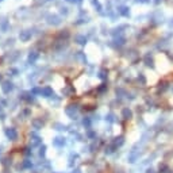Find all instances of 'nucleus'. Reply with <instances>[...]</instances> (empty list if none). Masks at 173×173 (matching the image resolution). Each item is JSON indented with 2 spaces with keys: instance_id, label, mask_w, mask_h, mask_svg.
I'll return each instance as SVG.
<instances>
[{
  "instance_id": "nucleus-16",
  "label": "nucleus",
  "mask_w": 173,
  "mask_h": 173,
  "mask_svg": "<svg viewBox=\"0 0 173 173\" xmlns=\"http://www.w3.org/2000/svg\"><path fill=\"white\" fill-rule=\"evenodd\" d=\"M118 12H119L120 15H123V16H127V15H129V8L124 7V6H122V7L118 8Z\"/></svg>"
},
{
  "instance_id": "nucleus-12",
  "label": "nucleus",
  "mask_w": 173,
  "mask_h": 173,
  "mask_svg": "<svg viewBox=\"0 0 173 173\" xmlns=\"http://www.w3.org/2000/svg\"><path fill=\"white\" fill-rule=\"evenodd\" d=\"M123 142H124V138L123 137H116V138H115V141L112 142V146H115V147L122 146V145H123Z\"/></svg>"
},
{
  "instance_id": "nucleus-8",
  "label": "nucleus",
  "mask_w": 173,
  "mask_h": 173,
  "mask_svg": "<svg viewBox=\"0 0 173 173\" xmlns=\"http://www.w3.org/2000/svg\"><path fill=\"white\" fill-rule=\"evenodd\" d=\"M41 95H42V96H45V97H54V96H56V95H54L53 88H50V87H45V88H42Z\"/></svg>"
},
{
  "instance_id": "nucleus-30",
  "label": "nucleus",
  "mask_w": 173,
  "mask_h": 173,
  "mask_svg": "<svg viewBox=\"0 0 173 173\" xmlns=\"http://www.w3.org/2000/svg\"><path fill=\"white\" fill-rule=\"evenodd\" d=\"M147 173H153V170H152V169H150V170H147Z\"/></svg>"
},
{
  "instance_id": "nucleus-32",
  "label": "nucleus",
  "mask_w": 173,
  "mask_h": 173,
  "mask_svg": "<svg viewBox=\"0 0 173 173\" xmlns=\"http://www.w3.org/2000/svg\"><path fill=\"white\" fill-rule=\"evenodd\" d=\"M0 1H3V0H0Z\"/></svg>"
},
{
  "instance_id": "nucleus-27",
  "label": "nucleus",
  "mask_w": 173,
  "mask_h": 173,
  "mask_svg": "<svg viewBox=\"0 0 173 173\" xmlns=\"http://www.w3.org/2000/svg\"><path fill=\"white\" fill-rule=\"evenodd\" d=\"M24 150H26V152H24V154H26V155H30V154H31V152H30L29 147H27V149H24Z\"/></svg>"
},
{
  "instance_id": "nucleus-5",
  "label": "nucleus",
  "mask_w": 173,
  "mask_h": 173,
  "mask_svg": "<svg viewBox=\"0 0 173 173\" xmlns=\"http://www.w3.org/2000/svg\"><path fill=\"white\" fill-rule=\"evenodd\" d=\"M1 91H3V93L8 95L10 92L14 91V84L11 81H3V84H1Z\"/></svg>"
},
{
  "instance_id": "nucleus-25",
  "label": "nucleus",
  "mask_w": 173,
  "mask_h": 173,
  "mask_svg": "<svg viewBox=\"0 0 173 173\" xmlns=\"http://www.w3.org/2000/svg\"><path fill=\"white\" fill-rule=\"evenodd\" d=\"M107 74H106V71H102L100 72V79H106Z\"/></svg>"
},
{
  "instance_id": "nucleus-20",
  "label": "nucleus",
  "mask_w": 173,
  "mask_h": 173,
  "mask_svg": "<svg viewBox=\"0 0 173 173\" xmlns=\"http://www.w3.org/2000/svg\"><path fill=\"white\" fill-rule=\"evenodd\" d=\"M45 154H46V146L42 145V146L39 147V155H41V157H45Z\"/></svg>"
},
{
  "instance_id": "nucleus-6",
  "label": "nucleus",
  "mask_w": 173,
  "mask_h": 173,
  "mask_svg": "<svg viewBox=\"0 0 173 173\" xmlns=\"http://www.w3.org/2000/svg\"><path fill=\"white\" fill-rule=\"evenodd\" d=\"M139 154H141V152L139 150H131V152L129 153V157H127V160H129V162H131V164H134L135 161H137L138 158H139Z\"/></svg>"
},
{
  "instance_id": "nucleus-19",
  "label": "nucleus",
  "mask_w": 173,
  "mask_h": 173,
  "mask_svg": "<svg viewBox=\"0 0 173 173\" xmlns=\"http://www.w3.org/2000/svg\"><path fill=\"white\" fill-rule=\"evenodd\" d=\"M145 62H146L147 66H153V58L149 56V54H147V56L145 57Z\"/></svg>"
},
{
  "instance_id": "nucleus-21",
  "label": "nucleus",
  "mask_w": 173,
  "mask_h": 173,
  "mask_svg": "<svg viewBox=\"0 0 173 173\" xmlns=\"http://www.w3.org/2000/svg\"><path fill=\"white\" fill-rule=\"evenodd\" d=\"M31 166H32V162L29 161V160H26V161L23 162V168H27V169H30Z\"/></svg>"
},
{
  "instance_id": "nucleus-17",
  "label": "nucleus",
  "mask_w": 173,
  "mask_h": 173,
  "mask_svg": "<svg viewBox=\"0 0 173 173\" xmlns=\"http://www.w3.org/2000/svg\"><path fill=\"white\" fill-rule=\"evenodd\" d=\"M53 127L56 130H58V131H64V130H66V126H65V124H62V123H54Z\"/></svg>"
},
{
  "instance_id": "nucleus-24",
  "label": "nucleus",
  "mask_w": 173,
  "mask_h": 173,
  "mask_svg": "<svg viewBox=\"0 0 173 173\" xmlns=\"http://www.w3.org/2000/svg\"><path fill=\"white\" fill-rule=\"evenodd\" d=\"M29 114H30V110H24L22 114H19V116H27Z\"/></svg>"
},
{
  "instance_id": "nucleus-4",
  "label": "nucleus",
  "mask_w": 173,
  "mask_h": 173,
  "mask_svg": "<svg viewBox=\"0 0 173 173\" xmlns=\"http://www.w3.org/2000/svg\"><path fill=\"white\" fill-rule=\"evenodd\" d=\"M31 37H32L31 30H23V31H21V34H19V39H21L22 42H29L30 39H31Z\"/></svg>"
},
{
  "instance_id": "nucleus-22",
  "label": "nucleus",
  "mask_w": 173,
  "mask_h": 173,
  "mask_svg": "<svg viewBox=\"0 0 173 173\" xmlns=\"http://www.w3.org/2000/svg\"><path fill=\"white\" fill-rule=\"evenodd\" d=\"M106 119L108 120V122H114V120H115L114 114H108V115H107V118H106Z\"/></svg>"
},
{
  "instance_id": "nucleus-14",
  "label": "nucleus",
  "mask_w": 173,
  "mask_h": 173,
  "mask_svg": "<svg viewBox=\"0 0 173 173\" xmlns=\"http://www.w3.org/2000/svg\"><path fill=\"white\" fill-rule=\"evenodd\" d=\"M22 100H26V102L29 103H32L34 102V95L30 92V93H23L22 95Z\"/></svg>"
},
{
  "instance_id": "nucleus-11",
  "label": "nucleus",
  "mask_w": 173,
  "mask_h": 173,
  "mask_svg": "<svg viewBox=\"0 0 173 173\" xmlns=\"http://www.w3.org/2000/svg\"><path fill=\"white\" fill-rule=\"evenodd\" d=\"M43 124H45V122L42 119H34L32 120V127L35 130H41L42 127H43Z\"/></svg>"
},
{
  "instance_id": "nucleus-1",
  "label": "nucleus",
  "mask_w": 173,
  "mask_h": 173,
  "mask_svg": "<svg viewBox=\"0 0 173 173\" xmlns=\"http://www.w3.org/2000/svg\"><path fill=\"white\" fill-rule=\"evenodd\" d=\"M77 112H79V107H77L76 104H69V106L65 108V114L71 118V119H76Z\"/></svg>"
},
{
  "instance_id": "nucleus-10",
  "label": "nucleus",
  "mask_w": 173,
  "mask_h": 173,
  "mask_svg": "<svg viewBox=\"0 0 173 173\" xmlns=\"http://www.w3.org/2000/svg\"><path fill=\"white\" fill-rule=\"evenodd\" d=\"M38 57H39V54L37 53V52H30V54H29V64H35V61L38 60Z\"/></svg>"
},
{
  "instance_id": "nucleus-26",
  "label": "nucleus",
  "mask_w": 173,
  "mask_h": 173,
  "mask_svg": "<svg viewBox=\"0 0 173 173\" xmlns=\"http://www.w3.org/2000/svg\"><path fill=\"white\" fill-rule=\"evenodd\" d=\"M61 14H64V15L68 14V8H66V7H62V8H61Z\"/></svg>"
},
{
  "instance_id": "nucleus-28",
  "label": "nucleus",
  "mask_w": 173,
  "mask_h": 173,
  "mask_svg": "<svg viewBox=\"0 0 173 173\" xmlns=\"http://www.w3.org/2000/svg\"><path fill=\"white\" fill-rule=\"evenodd\" d=\"M135 1H141V3H149L150 0H135Z\"/></svg>"
},
{
  "instance_id": "nucleus-23",
  "label": "nucleus",
  "mask_w": 173,
  "mask_h": 173,
  "mask_svg": "<svg viewBox=\"0 0 173 173\" xmlns=\"http://www.w3.org/2000/svg\"><path fill=\"white\" fill-rule=\"evenodd\" d=\"M66 1H69V3H73V4H80V3H82V0H66Z\"/></svg>"
},
{
  "instance_id": "nucleus-2",
  "label": "nucleus",
  "mask_w": 173,
  "mask_h": 173,
  "mask_svg": "<svg viewBox=\"0 0 173 173\" xmlns=\"http://www.w3.org/2000/svg\"><path fill=\"white\" fill-rule=\"evenodd\" d=\"M4 134H6V137L8 138L10 141H15L18 138V131L14 127H6L4 129Z\"/></svg>"
},
{
  "instance_id": "nucleus-15",
  "label": "nucleus",
  "mask_w": 173,
  "mask_h": 173,
  "mask_svg": "<svg viewBox=\"0 0 173 173\" xmlns=\"http://www.w3.org/2000/svg\"><path fill=\"white\" fill-rule=\"evenodd\" d=\"M74 41H76L79 45H85V43H87V38H85L84 35H76Z\"/></svg>"
},
{
  "instance_id": "nucleus-3",
  "label": "nucleus",
  "mask_w": 173,
  "mask_h": 173,
  "mask_svg": "<svg viewBox=\"0 0 173 173\" xmlns=\"http://www.w3.org/2000/svg\"><path fill=\"white\" fill-rule=\"evenodd\" d=\"M41 144H42L41 137L37 134H31V137H30V146L37 147V146H41Z\"/></svg>"
},
{
  "instance_id": "nucleus-29",
  "label": "nucleus",
  "mask_w": 173,
  "mask_h": 173,
  "mask_svg": "<svg viewBox=\"0 0 173 173\" xmlns=\"http://www.w3.org/2000/svg\"><path fill=\"white\" fill-rule=\"evenodd\" d=\"M72 173H81V170H80V169H73V170H72Z\"/></svg>"
},
{
  "instance_id": "nucleus-9",
  "label": "nucleus",
  "mask_w": 173,
  "mask_h": 173,
  "mask_svg": "<svg viewBox=\"0 0 173 173\" xmlns=\"http://www.w3.org/2000/svg\"><path fill=\"white\" fill-rule=\"evenodd\" d=\"M65 144H66L65 138H62V137H56V138H53V145H54L56 147H64Z\"/></svg>"
},
{
  "instance_id": "nucleus-7",
  "label": "nucleus",
  "mask_w": 173,
  "mask_h": 173,
  "mask_svg": "<svg viewBox=\"0 0 173 173\" xmlns=\"http://www.w3.org/2000/svg\"><path fill=\"white\" fill-rule=\"evenodd\" d=\"M47 23L53 24V26H58L61 23V18H60L58 15H49L47 16Z\"/></svg>"
},
{
  "instance_id": "nucleus-18",
  "label": "nucleus",
  "mask_w": 173,
  "mask_h": 173,
  "mask_svg": "<svg viewBox=\"0 0 173 173\" xmlns=\"http://www.w3.org/2000/svg\"><path fill=\"white\" fill-rule=\"evenodd\" d=\"M8 27H10V23L7 21H3L1 23H0V29H1V31H3V32H6Z\"/></svg>"
},
{
  "instance_id": "nucleus-31",
  "label": "nucleus",
  "mask_w": 173,
  "mask_h": 173,
  "mask_svg": "<svg viewBox=\"0 0 173 173\" xmlns=\"http://www.w3.org/2000/svg\"><path fill=\"white\" fill-rule=\"evenodd\" d=\"M0 153H1V147H0Z\"/></svg>"
},
{
  "instance_id": "nucleus-33",
  "label": "nucleus",
  "mask_w": 173,
  "mask_h": 173,
  "mask_svg": "<svg viewBox=\"0 0 173 173\" xmlns=\"http://www.w3.org/2000/svg\"><path fill=\"white\" fill-rule=\"evenodd\" d=\"M53 173H56V172H53Z\"/></svg>"
},
{
  "instance_id": "nucleus-13",
  "label": "nucleus",
  "mask_w": 173,
  "mask_h": 173,
  "mask_svg": "<svg viewBox=\"0 0 173 173\" xmlns=\"http://www.w3.org/2000/svg\"><path fill=\"white\" fill-rule=\"evenodd\" d=\"M122 116L124 118V119H130V118L133 116V112L130 108H123L122 110Z\"/></svg>"
}]
</instances>
